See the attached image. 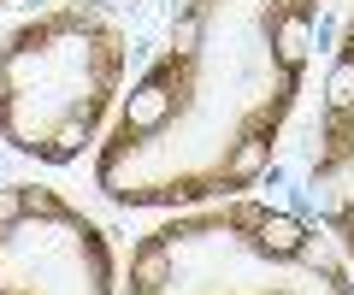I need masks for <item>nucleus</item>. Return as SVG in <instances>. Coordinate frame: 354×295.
<instances>
[{
	"label": "nucleus",
	"instance_id": "nucleus-6",
	"mask_svg": "<svg viewBox=\"0 0 354 295\" xmlns=\"http://www.w3.org/2000/svg\"><path fill=\"white\" fill-rule=\"evenodd\" d=\"M319 218H325V231L342 242V254H348V266H354V195H348V189H330V183H325Z\"/></svg>",
	"mask_w": 354,
	"mask_h": 295
},
{
	"label": "nucleus",
	"instance_id": "nucleus-5",
	"mask_svg": "<svg viewBox=\"0 0 354 295\" xmlns=\"http://www.w3.org/2000/svg\"><path fill=\"white\" fill-rule=\"evenodd\" d=\"M290 295H354V266H348V254H342L337 236L319 242V254L307 260V272L295 278Z\"/></svg>",
	"mask_w": 354,
	"mask_h": 295
},
{
	"label": "nucleus",
	"instance_id": "nucleus-3",
	"mask_svg": "<svg viewBox=\"0 0 354 295\" xmlns=\"http://www.w3.org/2000/svg\"><path fill=\"white\" fill-rule=\"evenodd\" d=\"M118 248L53 183H0V295H118Z\"/></svg>",
	"mask_w": 354,
	"mask_h": 295
},
{
	"label": "nucleus",
	"instance_id": "nucleus-2",
	"mask_svg": "<svg viewBox=\"0 0 354 295\" xmlns=\"http://www.w3.org/2000/svg\"><path fill=\"white\" fill-rule=\"evenodd\" d=\"M130 77V36L101 0H59L0 36V142L36 166L101 148Z\"/></svg>",
	"mask_w": 354,
	"mask_h": 295
},
{
	"label": "nucleus",
	"instance_id": "nucleus-1",
	"mask_svg": "<svg viewBox=\"0 0 354 295\" xmlns=\"http://www.w3.org/2000/svg\"><path fill=\"white\" fill-rule=\"evenodd\" d=\"M319 18L325 0H177L165 48L95 148V189L165 213L260 189L301 106Z\"/></svg>",
	"mask_w": 354,
	"mask_h": 295
},
{
	"label": "nucleus",
	"instance_id": "nucleus-7",
	"mask_svg": "<svg viewBox=\"0 0 354 295\" xmlns=\"http://www.w3.org/2000/svg\"><path fill=\"white\" fill-rule=\"evenodd\" d=\"M0 6H6V0H0Z\"/></svg>",
	"mask_w": 354,
	"mask_h": 295
},
{
	"label": "nucleus",
	"instance_id": "nucleus-4",
	"mask_svg": "<svg viewBox=\"0 0 354 295\" xmlns=\"http://www.w3.org/2000/svg\"><path fill=\"white\" fill-rule=\"evenodd\" d=\"M354 171V6L342 18L337 53L325 71V106H319V142H313V189Z\"/></svg>",
	"mask_w": 354,
	"mask_h": 295
}]
</instances>
